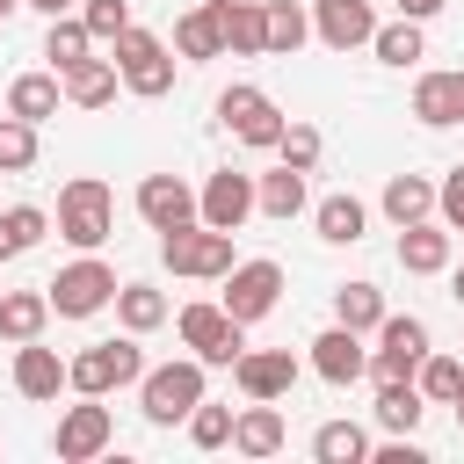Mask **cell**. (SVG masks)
I'll list each match as a JSON object with an SVG mask.
<instances>
[{"mask_svg":"<svg viewBox=\"0 0 464 464\" xmlns=\"http://www.w3.org/2000/svg\"><path fill=\"white\" fill-rule=\"evenodd\" d=\"M58 239L65 246H80V254H94L109 232H116V196H109V181L102 174H72L65 188H58Z\"/></svg>","mask_w":464,"mask_h":464,"instance_id":"6da1fadb","label":"cell"},{"mask_svg":"<svg viewBox=\"0 0 464 464\" xmlns=\"http://www.w3.org/2000/svg\"><path fill=\"white\" fill-rule=\"evenodd\" d=\"M145 377V348H138V334H123V341H94V348H80L72 362H65V392H80V399H109V392H123V384H138Z\"/></svg>","mask_w":464,"mask_h":464,"instance_id":"7a4b0ae2","label":"cell"},{"mask_svg":"<svg viewBox=\"0 0 464 464\" xmlns=\"http://www.w3.org/2000/svg\"><path fill=\"white\" fill-rule=\"evenodd\" d=\"M109 65H116V80H123V94H138V102H160V94H174V51L152 36V29H123L116 44H109Z\"/></svg>","mask_w":464,"mask_h":464,"instance_id":"3957f363","label":"cell"},{"mask_svg":"<svg viewBox=\"0 0 464 464\" xmlns=\"http://www.w3.org/2000/svg\"><path fill=\"white\" fill-rule=\"evenodd\" d=\"M196 399H203V362H196V355H181V362H152V370L138 377V413H145L152 428L188 420Z\"/></svg>","mask_w":464,"mask_h":464,"instance_id":"277c9868","label":"cell"},{"mask_svg":"<svg viewBox=\"0 0 464 464\" xmlns=\"http://www.w3.org/2000/svg\"><path fill=\"white\" fill-rule=\"evenodd\" d=\"M44 297H51L58 319H94V312L116 304V268H109L102 254H80V261H65V268L44 283Z\"/></svg>","mask_w":464,"mask_h":464,"instance_id":"5b68a950","label":"cell"},{"mask_svg":"<svg viewBox=\"0 0 464 464\" xmlns=\"http://www.w3.org/2000/svg\"><path fill=\"white\" fill-rule=\"evenodd\" d=\"M218 123H225L239 145H254V152H276V138H283V123H290V116H283V109H276V102H268L254 80H232V87L218 94Z\"/></svg>","mask_w":464,"mask_h":464,"instance_id":"8992f818","label":"cell"},{"mask_svg":"<svg viewBox=\"0 0 464 464\" xmlns=\"http://www.w3.org/2000/svg\"><path fill=\"white\" fill-rule=\"evenodd\" d=\"M160 261H167L174 276L218 283L239 254H232V232H218V225H181V232H160Z\"/></svg>","mask_w":464,"mask_h":464,"instance_id":"52a82bcc","label":"cell"},{"mask_svg":"<svg viewBox=\"0 0 464 464\" xmlns=\"http://www.w3.org/2000/svg\"><path fill=\"white\" fill-rule=\"evenodd\" d=\"M174 326H181V348H196L203 370H232L239 348H246V326H239L225 304H181Z\"/></svg>","mask_w":464,"mask_h":464,"instance_id":"ba28073f","label":"cell"},{"mask_svg":"<svg viewBox=\"0 0 464 464\" xmlns=\"http://www.w3.org/2000/svg\"><path fill=\"white\" fill-rule=\"evenodd\" d=\"M218 283H225V297H218V304H225L239 326L268 319V312H276V297H283V268H276V261H261V254H254V261H232Z\"/></svg>","mask_w":464,"mask_h":464,"instance_id":"9c48e42d","label":"cell"},{"mask_svg":"<svg viewBox=\"0 0 464 464\" xmlns=\"http://www.w3.org/2000/svg\"><path fill=\"white\" fill-rule=\"evenodd\" d=\"M428 348H435V341H428V319L384 312V319H377V348H370V377H377V384H384V377H413Z\"/></svg>","mask_w":464,"mask_h":464,"instance_id":"30bf717a","label":"cell"},{"mask_svg":"<svg viewBox=\"0 0 464 464\" xmlns=\"http://www.w3.org/2000/svg\"><path fill=\"white\" fill-rule=\"evenodd\" d=\"M109 442H116V413H109L102 399H80V406L58 413V435H51L58 464H87V457H102Z\"/></svg>","mask_w":464,"mask_h":464,"instance_id":"8fae6325","label":"cell"},{"mask_svg":"<svg viewBox=\"0 0 464 464\" xmlns=\"http://www.w3.org/2000/svg\"><path fill=\"white\" fill-rule=\"evenodd\" d=\"M196 218H203V225H218V232H239V225L254 218V174L218 167V174L196 188Z\"/></svg>","mask_w":464,"mask_h":464,"instance_id":"7c38bea8","label":"cell"},{"mask_svg":"<svg viewBox=\"0 0 464 464\" xmlns=\"http://www.w3.org/2000/svg\"><path fill=\"white\" fill-rule=\"evenodd\" d=\"M138 218H145L152 232L203 225V218H196V188H188L181 174H145V181H138Z\"/></svg>","mask_w":464,"mask_h":464,"instance_id":"4fadbf2b","label":"cell"},{"mask_svg":"<svg viewBox=\"0 0 464 464\" xmlns=\"http://www.w3.org/2000/svg\"><path fill=\"white\" fill-rule=\"evenodd\" d=\"M232 384H239L246 399H290V384H297V355H290V348H239Z\"/></svg>","mask_w":464,"mask_h":464,"instance_id":"5bb4252c","label":"cell"},{"mask_svg":"<svg viewBox=\"0 0 464 464\" xmlns=\"http://www.w3.org/2000/svg\"><path fill=\"white\" fill-rule=\"evenodd\" d=\"M457 261V232L442 218H420V225H399V268L406 276H442Z\"/></svg>","mask_w":464,"mask_h":464,"instance_id":"9a60e30c","label":"cell"},{"mask_svg":"<svg viewBox=\"0 0 464 464\" xmlns=\"http://www.w3.org/2000/svg\"><path fill=\"white\" fill-rule=\"evenodd\" d=\"M370 29H377L370 0H312V36L326 51H355V44H370Z\"/></svg>","mask_w":464,"mask_h":464,"instance_id":"2e32d148","label":"cell"},{"mask_svg":"<svg viewBox=\"0 0 464 464\" xmlns=\"http://www.w3.org/2000/svg\"><path fill=\"white\" fill-rule=\"evenodd\" d=\"M312 370H319L326 384H355V377H370V348H362V334L334 319V326L312 341Z\"/></svg>","mask_w":464,"mask_h":464,"instance_id":"e0dca14e","label":"cell"},{"mask_svg":"<svg viewBox=\"0 0 464 464\" xmlns=\"http://www.w3.org/2000/svg\"><path fill=\"white\" fill-rule=\"evenodd\" d=\"M413 116H420L428 130L464 123V65H457V72H420V80H413Z\"/></svg>","mask_w":464,"mask_h":464,"instance_id":"ac0fdd59","label":"cell"},{"mask_svg":"<svg viewBox=\"0 0 464 464\" xmlns=\"http://www.w3.org/2000/svg\"><path fill=\"white\" fill-rule=\"evenodd\" d=\"M283 442H290V428H283L276 399H246V413H232V450L239 457H276Z\"/></svg>","mask_w":464,"mask_h":464,"instance_id":"d6986e66","label":"cell"},{"mask_svg":"<svg viewBox=\"0 0 464 464\" xmlns=\"http://www.w3.org/2000/svg\"><path fill=\"white\" fill-rule=\"evenodd\" d=\"M14 392H22V399H36V406H44V399H58V392H65V362H58V348L22 341V348H14Z\"/></svg>","mask_w":464,"mask_h":464,"instance_id":"ffe728a7","label":"cell"},{"mask_svg":"<svg viewBox=\"0 0 464 464\" xmlns=\"http://www.w3.org/2000/svg\"><path fill=\"white\" fill-rule=\"evenodd\" d=\"M174 58H181V65H203V58H225V29H218V0H203V7H188V14L174 22Z\"/></svg>","mask_w":464,"mask_h":464,"instance_id":"44dd1931","label":"cell"},{"mask_svg":"<svg viewBox=\"0 0 464 464\" xmlns=\"http://www.w3.org/2000/svg\"><path fill=\"white\" fill-rule=\"evenodd\" d=\"M218 29H225V51H239V58L268 51V7L261 0H218Z\"/></svg>","mask_w":464,"mask_h":464,"instance_id":"7402d4cb","label":"cell"},{"mask_svg":"<svg viewBox=\"0 0 464 464\" xmlns=\"http://www.w3.org/2000/svg\"><path fill=\"white\" fill-rule=\"evenodd\" d=\"M58 87H65V102H72V109H109L123 80H116V65H109V58H80V65H65V72H58Z\"/></svg>","mask_w":464,"mask_h":464,"instance_id":"603a6c76","label":"cell"},{"mask_svg":"<svg viewBox=\"0 0 464 464\" xmlns=\"http://www.w3.org/2000/svg\"><path fill=\"white\" fill-rule=\"evenodd\" d=\"M370 413H377V428H384V435H413V428H420V413H428V399H420V384H413V377H384Z\"/></svg>","mask_w":464,"mask_h":464,"instance_id":"cb8c5ba5","label":"cell"},{"mask_svg":"<svg viewBox=\"0 0 464 464\" xmlns=\"http://www.w3.org/2000/svg\"><path fill=\"white\" fill-rule=\"evenodd\" d=\"M44 326H51V297L44 290H0V341H44Z\"/></svg>","mask_w":464,"mask_h":464,"instance_id":"d4e9b609","label":"cell"},{"mask_svg":"<svg viewBox=\"0 0 464 464\" xmlns=\"http://www.w3.org/2000/svg\"><path fill=\"white\" fill-rule=\"evenodd\" d=\"M58 102H65L58 72H22V80L7 87V116H22V123H51V116H58Z\"/></svg>","mask_w":464,"mask_h":464,"instance_id":"484cf974","label":"cell"},{"mask_svg":"<svg viewBox=\"0 0 464 464\" xmlns=\"http://www.w3.org/2000/svg\"><path fill=\"white\" fill-rule=\"evenodd\" d=\"M377 203H384L392 225H420V218H435V181L428 174H392Z\"/></svg>","mask_w":464,"mask_h":464,"instance_id":"4316f807","label":"cell"},{"mask_svg":"<svg viewBox=\"0 0 464 464\" xmlns=\"http://www.w3.org/2000/svg\"><path fill=\"white\" fill-rule=\"evenodd\" d=\"M312 225H319V239H326V246H355V239L370 232V210H362V196H348V188H341V196H326V203L312 210Z\"/></svg>","mask_w":464,"mask_h":464,"instance_id":"83f0119b","label":"cell"},{"mask_svg":"<svg viewBox=\"0 0 464 464\" xmlns=\"http://www.w3.org/2000/svg\"><path fill=\"white\" fill-rule=\"evenodd\" d=\"M254 210H261V218H283V225H290V218L304 210V174H297V167L254 174Z\"/></svg>","mask_w":464,"mask_h":464,"instance_id":"f1b7e54d","label":"cell"},{"mask_svg":"<svg viewBox=\"0 0 464 464\" xmlns=\"http://www.w3.org/2000/svg\"><path fill=\"white\" fill-rule=\"evenodd\" d=\"M370 51H377L384 65H399V72H406V65H420V58H428V36H420V22H406V14H399V22H377V29H370Z\"/></svg>","mask_w":464,"mask_h":464,"instance_id":"f546056e","label":"cell"},{"mask_svg":"<svg viewBox=\"0 0 464 464\" xmlns=\"http://www.w3.org/2000/svg\"><path fill=\"white\" fill-rule=\"evenodd\" d=\"M116 319H123V334H160L167 326V297L152 283H116Z\"/></svg>","mask_w":464,"mask_h":464,"instance_id":"4dcf8cb0","label":"cell"},{"mask_svg":"<svg viewBox=\"0 0 464 464\" xmlns=\"http://www.w3.org/2000/svg\"><path fill=\"white\" fill-rule=\"evenodd\" d=\"M44 232H51V210H36V203H7V210H0V261H22Z\"/></svg>","mask_w":464,"mask_h":464,"instance_id":"1f68e13d","label":"cell"},{"mask_svg":"<svg viewBox=\"0 0 464 464\" xmlns=\"http://www.w3.org/2000/svg\"><path fill=\"white\" fill-rule=\"evenodd\" d=\"M44 58H51V72H65V65L94 58V36H87V22H80V14H51V29H44Z\"/></svg>","mask_w":464,"mask_h":464,"instance_id":"d6a6232c","label":"cell"},{"mask_svg":"<svg viewBox=\"0 0 464 464\" xmlns=\"http://www.w3.org/2000/svg\"><path fill=\"white\" fill-rule=\"evenodd\" d=\"M413 384H420V399H428V406H450V399L464 392V355L428 348V355H420V370H413Z\"/></svg>","mask_w":464,"mask_h":464,"instance_id":"836d02e7","label":"cell"},{"mask_svg":"<svg viewBox=\"0 0 464 464\" xmlns=\"http://www.w3.org/2000/svg\"><path fill=\"white\" fill-rule=\"evenodd\" d=\"M312 457H319V464H362V457H370V428H362V420H326V428L312 435Z\"/></svg>","mask_w":464,"mask_h":464,"instance_id":"e575fe53","label":"cell"},{"mask_svg":"<svg viewBox=\"0 0 464 464\" xmlns=\"http://www.w3.org/2000/svg\"><path fill=\"white\" fill-rule=\"evenodd\" d=\"M334 319L355 326V334H377V319H384V290H377V283H341V290H334Z\"/></svg>","mask_w":464,"mask_h":464,"instance_id":"d590c367","label":"cell"},{"mask_svg":"<svg viewBox=\"0 0 464 464\" xmlns=\"http://www.w3.org/2000/svg\"><path fill=\"white\" fill-rule=\"evenodd\" d=\"M261 7H268V51H276V58L304 51V36H312V14H304V0H261Z\"/></svg>","mask_w":464,"mask_h":464,"instance_id":"8d00e7d4","label":"cell"},{"mask_svg":"<svg viewBox=\"0 0 464 464\" xmlns=\"http://www.w3.org/2000/svg\"><path fill=\"white\" fill-rule=\"evenodd\" d=\"M36 167V123L0 116V174H29Z\"/></svg>","mask_w":464,"mask_h":464,"instance_id":"74e56055","label":"cell"},{"mask_svg":"<svg viewBox=\"0 0 464 464\" xmlns=\"http://www.w3.org/2000/svg\"><path fill=\"white\" fill-rule=\"evenodd\" d=\"M319 152H326V138H319L312 123H283V138H276V160H283V167L312 174V167H319Z\"/></svg>","mask_w":464,"mask_h":464,"instance_id":"f35d334b","label":"cell"},{"mask_svg":"<svg viewBox=\"0 0 464 464\" xmlns=\"http://www.w3.org/2000/svg\"><path fill=\"white\" fill-rule=\"evenodd\" d=\"M181 428H188V442H196V450H225V442H232V406L196 399V413H188Z\"/></svg>","mask_w":464,"mask_h":464,"instance_id":"ab89813d","label":"cell"},{"mask_svg":"<svg viewBox=\"0 0 464 464\" xmlns=\"http://www.w3.org/2000/svg\"><path fill=\"white\" fill-rule=\"evenodd\" d=\"M80 22H87L94 44H116L130 29V0H80Z\"/></svg>","mask_w":464,"mask_h":464,"instance_id":"60d3db41","label":"cell"},{"mask_svg":"<svg viewBox=\"0 0 464 464\" xmlns=\"http://www.w3.org/2000/svg\"><path fill=\"white\" fill-rule=\"evenodd\" d=\"M435 218H442V225L464 239V167H450V174L435 181Z\"/></svg>","mask_w":464,"mask_h":464,"instance_id":"b9f144b4","label":"cell"},{"mask_svg":"<svg viewBox=\"0 0 464 464\" xmlns=\"http://www.w3.org/2000/svg\"><path fill=\"white\" fill-rule=\"evenodd\" d=\"M406 22H428V14H442V0H392Z\"/></svg>","mask_w":464,"mask_h":464,"instance_id":"7bdbcfd3","label":"cell"},{"mask_svg":"<svg viewBox=\"0 0 464 464\" xmlns=\"http://www.w3.org/2000/svg\"><path fill=\"white\" fill-rule=\"evenodd\" d=\"M22 7H36V14H72L80 0H22Z\"/></svg>","mask_w":464,"mask_h":464,"instance_id":"ee69618b","label":"cell"},{"mask_svg":"<svg viewBox=\"0 0 464 464\" xmlns=\"http://www.w3.org/2000/svg\"><path fill=\"white\" fill-rule=\"evenodd\" d=\"M450 297L464 304V261H450Z\"/></svg>","mask_w":464,"mask_h":464,"instance_id":"f6af8a7d","label":"cell"},{"mask_svg":"<svg viewBox=\"0 0 464 464\" xmlns=\"http://www.w3.org/2000/svg\"><path fill=\"white\" fill-rule=\"evenodd\" d=\"M14 7H22V0H0V22H7V14H14Z\"/></svg>","mask_w":464,"mask_h":464,"instance_id":"bcb514c9","label":"cell"},{"mask_svg":"<svg viewBox=\"0 0 464 464\" xmlns=\"http://www.w3.org/2000/svg\"><path fill=\"white\" fill-rule=\"evenodd\" d=\"M450 406H457V428H464V392H457V399H450Z\"/></svg>","mask_w":464,"mask_h":464,"instance_id":"7dc6e473","label":"cell"}]
</instances>
